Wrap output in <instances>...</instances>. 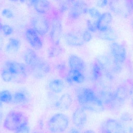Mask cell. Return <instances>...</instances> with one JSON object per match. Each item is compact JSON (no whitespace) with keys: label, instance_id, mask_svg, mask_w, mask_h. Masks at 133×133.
<instances>
[{"label":"cell","instance_id":"1","mask_svg":"<svg viewBox=\"0 0 133 133\" xmlns=\"http://www.w3.org/2000/svg\"><path fill=\"white\" fill-rule=\"evenodd\" d=\"M76 97L81 107L85 111L99 112L104 110L105 106L97 94L90 88H78L76 91Z\"/></svg>","mask_w":133,"mask_h":133},{"label":"cell","instance_id":"2","mask_svg":"<svg viewBox=\"0 0 133 133\" xmlns=\"http://www.w3.org/2000/svg\"><path fill=\"white\" fill-rule=\"evenodd\" d=\"M28 117L23 112L19 111L9 112L4 120L3 126L9 131H15L25 126L28 125Z\"/></svg>","mask_w":133,"mask_h":133},{"label":"cell","instance_id":"3","mask_svg":"<svg viewBox=\"0 0 133 133\" xmlns=\"http://www.w3.org/2000/svg\"><path fill=\"white\" fill-rule=\"evenodd\" d=\"M69 119L68 116L62 113L55 114L49 119L47 127L51 133H63L68 129Z\"/></svg>","mask_w":133,"mask_h":133},{"label":"cell","instance_id":"4","mask_svg":"<svg viewBox=\"0 0 133 133\" xmlns=\"http://www.w3.org/2000/svg\"><path fill=\"white\" fill-rule=\"evenodd\" d=\"M109 49L114 63L113 69L118 73L121 71L123 64L126 60V50L122 45L116 42L112 43Z\"/></svg>","mask_w":133,"mask_h":133},{"label":"cell","instance_id":"5","mask_svg":"<svg viewBox=\"0 0 133 133\" xmlns=\"http://www.w3.org/2000/svg\"><path fill=\"white\" fill-rule=\"evenodd\" d=\"M6 65L7 68L15 75L13 81L17 83H22L25 80L27 72L25 65L15 61L8 62Z\"/></svg>","mask_w":133,"mask_h":133},{"label":"cell","instance_id":"6","mask_svg":"<svg viewBox=\"0 0 133 133\" xmlns=\"http://www.w3.org/2000/svg\"><path fill=\"white\" fill-rule=\"evenodd\" d=\"M101 133H126L124 125L120 122L109 119L105 121L101 126Z\"/></svg>","mask_w":133,"mask_h":133},{"label":"cell","instance_id":"7","mask_svg":"<svg viewBox=\"0 0 133 133\" xmlns=\"http://www.w3.org/2000/svg\"><path fill=\"white\" fill-rule=\"evenodd\" d=\"M50 39L53 45H59L62 36V24L61 20L57 18L52 19L50 27Z\"/></svg>","mask_w":133,"mask_h":133},{"label":"cell","instance_id":"8","mask_svg":"<svg viewBox=\"0 0 133 133\" xmlns=\"http://www.w3.org/2000/svg\"><path fill=\"white\" fill-rule=\"evenodd\" d=\"M109 4L112 11L123 17L128 16L131 12L129 1H112Z\"/></svg>","mask_w":133,"mask_h":133},{"label":"cell","instance_id":"9","mask_svg":"<svg viewBox=\"0 0 133 133\" xmlns=\"http://www.w3.org/2000/svg\"><path fill=\"white\" fill-rule=\"evenodd\" d=\"M31 23L32 29L40 36L46 35L50 29L49 22L43 16H34L31 20Z\"/></svg>","mask_w":133,"mask_h":133},{"label":"cell","instance_id":"10","mask_svg":"<svg viewBox=\"0 0 133 133\" xmlns=\"http://www.w3.org/2000/svg\"><path fill=\"white\" fill-rule=\"evenodd\" d=\"M89 9L87 4L82 1H74L69 12V16L72 20H77L88 13Z\"/></svg>","mask_w":133,"mask_h":133},{"label":"cell","instance_id":"11","mask_svg":"<svg viewBox=\"0 0 133 133\" xmlns=\"http://www.w3.org/2000/svg\"><path fill=\"white\" fill-rule=\"evenodd\" d=\"M51 69L50 66L48 63L41 58L39 62L30 69V71L34 78L37 79H41L49 74Z\"/></svg>","mask_w":133,"mask_h":133},{"label":"cell","instance_id":"12","mask_svg":"<svg viewBox=\"0 0 133 133\" xmlns=\"http://www.w3.org/2000/svg\"><path fill=\"white\" fill-rule=\"evenodd\" d=\"M25 37L28 43L35 50H40L43 47V41L41 38L32 28H29L26 30Z\"/></svg>","mask_w":133,"mask_h":133},{"label":"cell","instance_id":"13","mask_svg":"<svg viewBox=\"0 0 133 133\" xmlns=\"http://www.w3.org/2000/svg\"><path fill=\"white\" fill-rule=\"evenodd\" d=\"M72 121L74 125L78 129L84 127L88 121L87 115L85 110L81 107L77 109L73 114Z\"/></svg>","mask_w":133,"mask_h":133},{"label":"cell","instance_id":"14","mask_svg":"<svg viewBox=\"0 0 133 133\" xmlns=\"http://www.w3.org/2000/svg\"><path fill=\"white\" fill-rule=\"evenodd\" d=\"M23 58L26 65L30 69L37 64L41 59L34 50L30 48H27L24 51Z\"/></svg>","mask_w":133,"mask_h":133},{"label":"cell","instance_id":"15","mask_svg":"<svg viewBox=\"0 0 133 133\" xmlns=\"http://www.w3.org/2000/svg\"><path fill=\"white\" fill-rule=\"evenodd\" d=\"M72 103L73 99L71 95L65 93L62 94L57 100L55 107L58 111H65L70 108Z\"/></svg>","mask_w":133,"mask_h":133},{"label":"cell","instance_id":"16","mask_svg":"<svg viewBox=\"0 0 133 133\" xmlns=\"http://www.w3.org/2000/svg\"><path fill=\"white\" fill-rule=\"evenodd\" d=\"M115 103L122 104L130 96V88L126 84H123L119 86L114 92Z\"/></svg>","mask_w":133,"mask_h":133},{"label":"cell","instance_id":"17","mask_svg":"<svg viewBox=\"0 0 133 133\" xmlns=\"http://www.w3.org/2000/svg\"><path fill=\"white\" fill-rule=\"evenodd\" d=\"M68 65L70 69L83 72L86 69V64L83 59L76 55L72 54L68 58Z\"/></svg>","mask_w":133,"mask_h":133},{"label":"cell","instance_id":"18","mask_svg":"<svg viewBox=\"0 0 133 133\" xmlns=\"http://www.w3.org/2000/svg\"><path fill=\"white\" fill-rule=\"evenodd\" d=\"M112 20V16L109 12H105L102 14L97 20L96 25L97 30L102 32L110 28Z\"/></svg>","mask_w":133,"mask_h":133},{"label":"cell","instance_id":"19","mask_svg":"<svg viewBox=\"0 0 133 133\" xmlns=\"http://www.w3.org/2000/svg\"><path fill=\"white\" fill-rule=\"evenodd\" d=\"M85 77L82 72L77 70L70 69L68 72L66 77V80L69 84L74 83L81 84L84 82Z\"/></svg>","mask_w":133,"mask_h":133},{"label":"cell","instance_id":"20","mask_svg":"<svg viewBox=\"0 0 133 133\" xmlns=\"http://www.w3.org/2000/svg\"><path fill=\"white\" fill-rule=\"evenodd\" d=\"M35 10L39 14H46L50 9V3L46 0H33L30 2Z\"/></svg>","mask_w":133,"mask_h":133},{"label":"cell","instance_id":"21","mask_svg":"<svg viewBox=\"0 0 133 133\" xmlns=\"http://www.w3.org/2000/svg\"><path fill=\"white\" fill-rule=\"evenodd\" d=\"M65 39L66 43L71 47H80L83 45L84 43L82 39V35L79 36L74 33H67L65 34Z\"/></svg>","mask_w":133,"mask_h":133},{"label":"cell","instance_id":"22","mask_svg":"<svg viewBox=\"0 0 133 133\" xmlns=\"http://www.w3.org/2000/svg\"><path fill=\"white\" fill-rule=\"evenodd\" d=\"M104 106H112L115 103L114 92L108 90H102L98 95Z\"/></svg>","mask_w":133,"mask_h":133},{"label":"cell","instance_id":"23","mask_svg":"<svg viewBox=\"0 0 133 133\" xmlns=\"http://www.w3.org/2000/svg\"><path fill=\"white\" fill-rule=\"evenodd\" d=\"M12 101L16 104L25 105L29 103L30 98L29 94L25 92L18 91L13 95Z\"/></svg>","mask_w":133,"mask_h":133},{"label":"cell","instance_id":"24","mask_svg":"<svg viewBox=\"0 0 133 133\" xmlns=\"http://www.w3.org/2000/svg\"><path fill=\"white\" fill-rule=\"evenodd\" d=\"M48 87L51 92L54 93H61L64 89V83L60 79H54L49 82Z\"/></svg>","mask_w":133,"mask_h":133},{"label":"cell","instance_id":"25","mask_svg":"<svg viewBox=\"0 0 133 133\" xmlns=\"http://www.w3.org/2000/svg\"><path fill=\"white\" fill-rule=\"evenodd\" d=\"M21 42L19 40L16 38H11L6 45L5 50L9 54L15 53L19 50Z\"/></svg>","mask_w":133,"mask_h":133},{"label":"cell","instance_id":"26","mask_svg":"<svg viewBox=\"0 0 133 133\" xmlns=\"http://www.w3.org/2000/svg\"><path fill=\"white\" fill-rule=\"evenodd\" d=\"M98 37L104 40L113 41L117 39V35L115 31L110 27L105 31L101 32Z\"/></svg>","mask_w":133,"mask_h":133},{"label":"cell","instance_id":"27","mask_svg":"<svg viewBox=\"0 0 133 133\" xmlns=\"http://www.w3.org/2000/svg\"><path fill=\"white\" fill-rule=\"evenodd\" d=\"M102 68L97 62H94L91 69V74L94 80L96 81L100 79L102 75Z\"/></svg>","mask_w":133,"mask_h":133},{"label":"cell","instance_id":"28","mask_svg":"<svg viewBox=\"0 0 133 133\" xmlns=\"http://www.w3.org/2000/svg\"><path fill=\"white\" fill-rule=\"evenodd\" d=\"M13 96L8 90H4L0 92V101L2 103H8L12 100Z\"/></svg>","mask_w":133,"mask_h":133},{"label":"cell","instance_id":"29","mask_svg":"<svg viewBox=\"0 0 133 133\" xmlns=\"http://www.w3.org/2000/svg\"><path fill=\"white\" fill-rule=\"evenodd\" d=\"M1 76L2 80L7 83L13 81L15 77V75L7 68L2 70L1 73Z\"/></svg>","mask_w":133,"mask_h":133},{"label":"cell","instance_id":"30","mask_svg":"<svg viewBox=\"0 0 133 133\" xmlns=\"http://www.w3.org/2000/svg\"><path fill=\"white\" fill-rule=\"evenodd\" d=\"M63 52L61 47L58 45H53L49 50L48 56L50 58H53L60 55Z\"/></svg>","mask_w":133,"mask_h":133},{"label":"cell","instance_id":"31","mask_svg":"<svg viewBox=\"0 0 133 133\" xmlns=\"http://www.w3.org/2000/svg\"><path fill=\"white\" fill-rule=\"evenodd\" d=\"M74 1H63L61 3L60 5V11L62 12H64L70 7L71 4H72Z\"/></svg>","mask_w":133,"mask_h":133},{"label":"cell","instance_id":"32","mask_svg":"<svg viewBox=\"0 0 133 133\" xmlns=\"http://www.w3.org/2000/svg\"><path fill=\"white\" fill-rule=\"evenodd\" d=\"M88 13L91 18L94 19H96L97 20L99 18L101 15L100 12L97 9L95 8L89 9Z\"/></svg>","mask_w":133,"mask_h":133},{"label":"cell","instance_id":"33","mask_svg":"<svg viewBox=\"0 0 133 133\" xmlns=\"http://www.w3.org/2000/svg\"><path fill=\"white\" fill-rule=\"evenodd\" d=\"M97 20L95 22H92L90 20L87 21V27L88 30L91 33H95L97 30Z\"/></svg>","mask_w":133,"mask_h":133},{"label":"cell","instance_id":"34","mask_svg":"<svg viewBox=\"0 0 133 133\" xmlns=\"http://www.w3.org/2000/svg\"><path fill=\"white\" fill-rule=\"evenodd\" d=\"M4 35L6 36H10L13 33V29L11 27L8 25H3L2 30Z\"/></svg>","mask_w":133,"mask_h":133},{"label":"cell","instance_id":"35","mask_svg":"<svg viewBox=\"0 0 133 133\" xmlns=\"http://www.w3.org/2000/svg\"><path fill=\"white\" fill-rule=\"evenodd\" d=\"M82 37L84 42H88L91 40L92 36L91 32L88 30H86L82 33Z\"/></svg>","mask_w":133,"mask_h":133},{"label":"cell","instance_id":"36","mask_svg":"<svg viewBox=\"0 0 133 133\" xmlns=\"http://www.w3.org/2000/svg\"><path fill=\"white\" fill-rule=\"evenodd\" d=\"M2 16L8 18H11L14 17V14L12 11L9 9H4L2 11Z\"/></svg>","mask_w":133,"mask_h":133},{"label":"cell","instance_id":"37","mask_svg":"<svg viewBox=\"0 0 133 133\" xmlns=\"http://www.w3.org/2000/svg\"><path fill=\"white\" fill-rule=\"evenodd\" d=\"M30 128L28 125L22 126L18 129L15 133H29Z\"/></svg>","mask_w":133,"mask_h":133},{"label":"cell","instance_id":"38","mask_svg":"<svg viewBox=\"0 0 133 133\" xmlns=\"http://www.w3.org/2000/svg\"><path fill=\"white\" fill-rule=\"evenodd\" d=\"M108 4V1H97V5L99 8H102L105 7Z\"/></svg>","mask_w":133,"mask_h":133},{"label":"cell","instance_id":"39","mask_svg":"<svg viewBox=\"0 0 133 133\" xmlns=\"http://www.w3.org/2000/svg\"><path fill=\"white\" fill-rule=\"evenodd\" d=\"M130 95L132 96V104L133 107V84L130 87Z\"/></svg>","mask_w":133,"mask_h":133},{"label":"cell","instance_id":"40","mask_svg":"<svg viewBox=\"0 0 133 133\" xmlns=\"http://www.w3.org/2000/svg\"><path fill=\"white\" fill-rule=\"evenodd\" d=\"M69 133H81L79 132V130H78L77 129H72L70 130L69 132Z\"/></svg>","mask_w":133,"mask_h":133},{"label":"cell","instance_id":"41","mask_svg":"<svg viewBox=\"0 0 133 133\" xmlns=\"http://www.w3.org/2000/svg\"><path fill=\"white\" fill-rule=\"evenodd\" d=\"M122 117H125V118L122 119L124 121H129V120H130V117L128 115H125L123 116Z\"/></svg>","mask_w":133,"mask_h":133},{"label":"cell","instance_id":"42","mask_svg":"<svg viewBox=\"0 0 133 133\" xmlns=\"http://www.w3.org/2000/svg\"><path fill=\"white\" fill-rule=\"evenodd\" d=\"M3 46V40L2 37L0 35V50L2 49V47Z\"/></svg>","mask_w":133,"mask_h":133},{"label":"cell","instance_id":"43","mask_svg":"<svg viewBox=\"0 0 133 133\" xmlns=\"http://www.w3.org/2000/svg\"><path fill=\"white\" fill-rule=\"evenodd\" d=\"M129 3L130 6V9L131 11L133 12V0L132 1H129Z\"/></svg>","mask_w":133,"mask_h":133},{"label":"cell","instance_id":"44","mask_svg":"<svg viewBox=\"0 0 133 133\" xmlns=\"http://www.w3.org/2000/svg\"><path fill=\"white\" fill-rule=\"evenodd\" d=\"M3 113L2 111L0 110V125L2 122V119H3Z\"/></svg>","mask_w":133,"mask_h":133},{"label":"cell","instance_id":"45","mask_svg":"<svg viewBox=\"0 0 133 133\" xmlns=\"http://www.w3.org/2000/svg\"><path fill=\"white\" fill-rule=\"evenodd\" d=\"M83 133H96L94 130H85Z\"/></svg>","mask_w":133,"mask_h":133},{"label":"cell","instance_id":"46","mask_svg":"<svg viewBox=\"0 0 133 133\" xmlns=\"http://www.w3.org/2000/svg\"><path fill=\"white\" fill-rule=\"evenodd\" d=\"M3 24H2L1 22L0 21V31L2 30V27H3Z\"/></svg>","mask_w":133,"mask_h":133},{"label":"cell","instance_id":"47","mask_svg":"<svg viewBox=\"0 0 133 133\" xmlns=\"http://www.w3.org/2000/svg\"><path fill=\"white\" fill-rule=\"evenodd\" d=\"M131 26L133 30V18L132 19V21L131 22Z\"/></svg>","mask_w":133,"mask_h":133},{"label":"cell","instance_id":"48","mask_svg":"<svg viewBox=\"0 0 133 133\" xmlns=\"http://www.w3.org/2000/svg\"><path fill=\"white\" fill-rule=\"evenodd\" d=\"M2 102H1L0 101V108L2 107Z\"/></svg>","mask_w":133,"mask_h":133},{"label":"cell","instance_id":"49","mask_svg":"<svg viewBox=\"0 0 133 133\" xmlns=\"http://www.w3.org/2000/svg\"></svg>","mask_w":133,"mask_h":133}]
</instances>
